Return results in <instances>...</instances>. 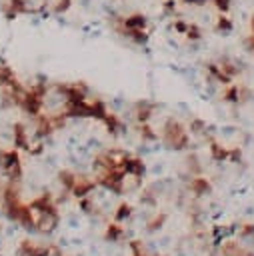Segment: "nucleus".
<instances>
[{
  "label": "nucleus",
  "mask_w": 254,
  "mask_h": 256,
  "mask_svg": "<svg viewBox=\"0 0 254 256\" xmlns=\"http://www.w3.org/2000/svg\"><path fill=\"white\" fill-rule=\"evenodd\" d=\"M122 24H124L122 32L124 30H144L146 28V16L144 14H132V16L124 18Z\"/></svg>",
  "instance_id": "1"
},
{
  "label": "nucleus",
  "mask_w": 254,
  "mask_h": 256,
  "mask_svg": "<svg viewBox=\"0 0 254 256\" xmlns=\"http://www.w3.org/2000/svg\"><path fill=\"white\" fill-rule=\"evenodd\" d=\"M216 30L218 32H230L232 30V20L226 14H220L218 20H216Z\"/></svg>",
  "instance_id": "2"
},
{
  "label": "nucleus",
  "mask_w": 254,
  "mask_h": 256,
  "mask_svg": "<svg viewBox=\"0 0 254 256\" xmlns=\"http://www.w3.org/2000/svg\"><path fill=\"white\" fill-rule=\"evenodd\" d=\"M212 4H214V8L220 12V14H226L228 10H230V0H212Z\"/></svg>",
  "instance_id": "3"
},
{
  "label": "nucleus",
  "mask_w": 254,
  "mask_h": 256,
  "mask_svg": "<svg viewBox=\"0 0 254 256\" xmlns=\"http://www.w3.org/2000/svg\"><path fill=\"white\" fill-rule=\"evenodd\" d=\"M186 36H188V38H192V40L200 38V30H198V26L190 24V26H188V30H186Z\"/></svg>",
  "instance_id": "4"
},
{
  "label": "nucleus",
  "mask_w": 254,
  "mask_h": 256,
  "mask_svg": "<svg viewBox=\"0 0 254 256\" xmlns=\"http://www.w3.org/2000/svg\"><path fill=\"white\" fill-rule=\"evenodd\" d=\"M174 8H176V2H174V0H166V4H164V10H166V12H172Z\"/></svg>",
  "instance_id": "5"
},
{
  "label": "nucleus",
  "mask_w": 254,
  "mask_h": 256,
  "mask_svg": "<svg viewBox=\"0 0 254 256\" xmlns=\"http://www.w3.org/2000/svg\"><path fill=\"white\" fill-rule=\"evenodd\" d=\"M186 4H194V6H202V4H206L208 0H184Z\"/></svg>",
  "instance_id": "6"
},
{
  "label": "nucleus",
  "mask_w": 254,
  "mask_h": 256,
  "mask_svg": "<svg viewBox=\"0 0 254 256\" xmlns=\"http://www.w3.org/2000/svg\"><path fill=\"white\" fill-rule=\"evenodd\" d=\"M246 44H248V48H250V50L254 52V34H250V38L246 40Z\"/></svg>",
  "instance_id": "7"
},
{
  "label": "nucleus",
  "mask_w": 254,
  "mask_h": 256,
  "mask_svg": "<svg viewBox=\"0 0 254 256\" xmlns=\"http://www.w3.org/2000/svg\"><path fill=\"white\" fill-rule=\"evenodd\" d=\"M250 26H252V34H254V14H252V18H250Z\"/></svg>",
  "instance_id": "8"
}]
</instances>
